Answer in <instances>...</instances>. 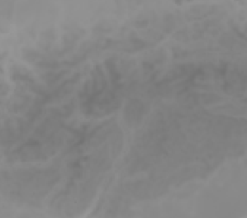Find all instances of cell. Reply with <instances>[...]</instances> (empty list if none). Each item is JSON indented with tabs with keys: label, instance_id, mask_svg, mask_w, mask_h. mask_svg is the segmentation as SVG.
I'll use <instances>...</instances> for the list:
<instances>
[{
	"label": "cell",
	"instance_id": "2",
	"mask_svg": "<svg viewBox=\"0 0 247 218\" xmlns=\"http://www.w3.org/2000/svg\"><path fill=\"white\" fill-rule=\"evenodd\" d=\"M37 65L42 68H55L58 66V64H56L55 63H51V62H40L37 64Z\"/></svg>",
	"mask_w": 247,
	"mask_h": 218
},
{
	"label": "cell",
	"instance_id": "1",
	"mask_svg": "<svg viewBox=\"0 0 247 218\" xmlns=\"http://www.w3.org/2000/svg\"><path fill=\"white\" fill-rule=\"evenodd\" d=\"M25 58H26V59H28V60H29V61H32V60H34V59H36V58H37L38 57V55H39V54L37 53V52H36V51H34V50H25Z\"/></svg>",
	"mask_w": 247,
	"mask_h": 218
}]
</instances>
